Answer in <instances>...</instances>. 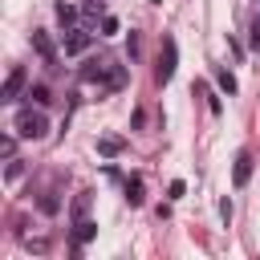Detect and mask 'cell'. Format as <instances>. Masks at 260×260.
<instances>
[{"instance_id": "cell-1", "label": "cell", "mask_w": 260, "mask_h": 260, "mask_svg": "<svg viewBox=\"0 0 260 260\" xmlns=\"http://www.w3.org/2000/svg\"><path fill=\"white\" fill-rule=\"evenodd\" d=\"M16 134H20V138H45V134H49V118H45L41 110L24 106V110H16Z\"/></svg>"}, {"instance_id": "cell-2", "label": "cell", "mask_w": 260, "mask_h": 260, "mask_svg": "<svg viewBox=\"0 0 260 260\" xmlns=\"http://www.w3.org/2000/svg\"><path fill=\"white\" fill-rule=\"evenodd\" d=\"M175 65H179V45H175V37H162V53H158V81L162 85L175 77Z\"/></svg>"}, {"instance_id": "cell-3", "label": "cell", "mask_w": 260, "mask_h": 260, "mask_svg": "<svg viewBox=\"0 0 260 260\" xmlns=\"http://www.w3.org/2000/svg\"><path fill=\"white\" fill-rule=\"evenodd\" d=\"M85 49H89V32H85V28H65V53L77 57V53H85Z\"/></svg>"}, {"instance_id": "cell-4", "label": "cell", "mask_w": 260, "mask_h": 260, "mask_svg": "<svg viewBox=\"0 0 260 260\" xmlns=\"http://www.w3.org/2000/svg\"><path fill=\"white\" fill-rule=\"evenodd\" d=\"M248 179H252V154L240 150V154H236V167H232V183H236V187H248Z\"/></svg>"}, {"instance_id": "cell-5", "label": "cell", "mask_w": 260, "mask_h": 260, "mask_svg": "<svg viewBox=\"0 0 260 260\" xmlns=\"http://www.w3.org/2000/svg\"><path fill=\"white\" fill-rule=\"evenodd\" d=\"M32 49L41 53V61H45V65H53V61H57V49H53L49 32H32Z\"/></svg>"}, {"instance_id": "cell-6", "label": "cell", "mask_w": 260, "mask_h": 260, "mask_svg": "<svg viewBox=\"0 0 260 260\" xmlns=\"http://www.w3.org/2000/svg\"><path fill=\"white\" fill-rule=\"evenodd\" d=\"M20 89H24V69L16 65V69H12L8 77H4V89H0V93H4V102H12V98H16Z\"/></svg>"}, {"instance_id": "cell-7", "label": "cell", "mask_w": 260, "mask_h": 260, "mask_svg": "<svg viewBox=\"0 0 260 260\" xmlns=\"http://www.w3.org/2000/svg\"><path fill=\"white\" fill-rule=\"evenodd\" d=\"M122 138L118 134H106V138H98V154H106V158H114V154H122Z\"/></svg>"}, {"instance_id": "cell-8", "label": "cell", "mask_w": 260, "mask_h": 260, "mask_svg": "<svg viewBox=\"0 0 260 260\" xmlns=\"http://www.w3.org/2000/svg\"><path fill=\"white\" fill-rule=\"evenodd\" d=\"M93 232H98V223H93V219H77V232H73L77 248H81V244H89V240H93Z\"/></svg>"}, {"instance_id": "cell-9", "label": "cell", "mask_w": 260, "mask_h": 260, "mask_svg": "<svg viewBox=\"0 0 260 260\" xmlns=\"http://www.w3.org/2000/svg\"><path fill=\"white\" fill-rule=\"evenodd\" d=\"M57 20H61V24H65V28H73V20H77V8H73V4H65V0H61V4H57Z\"/></svg>"}, {"instance_id": "cell-10", "label": "cell", "mask_w": 260, "mask_h": 260, "mask_svg": "<svg viewBox=\"0 0 260 260\" xmlns=\"http://www.w3.org/2000/svg\"><path fill=\"white\" fill-rule=\"evenodd\" d=\"M126 203H130V207L142 203V179H130V183H126Z\"/></svg>"}, {"instance_id": "cell-11", "label": "cell", "mask_w": 260, "mask_h": 260, "mask_svg": "<svg viewBox=\"0 0 260 260\" xmlns=\"http://www.w3.org/2000/svg\"><path fill=\"white\" fill-rule=\"evenodd\" d=\"M81 12H85L89 20H106V4H102V0H89V4L81 8Z\"/></svg>"}, {"instance_id": "cell-12", "label": "cell", "mask_w": 260, "mask_h": 260, "mask_svg": "<svg viewBox=\"0 0 260 260\" xmlns=\"http://www.w3.org/2000/svg\"><path fill=\"white\" fill-rule=\"evenodd\" d=\"M215 81H219V89H223V93H236V77H232L228 69H219V73H215Z\"/></svg>"}, {"instance_id": "cell-13", "label": "cell", "mask_w": 260, "mask_h": 260, "mask_svg": "<svg viewBox=\"0 0 260 260\" xmlns=\"http://www.w3.org/2000/svg\"><path fill=\"white\" fill-rule=\"evenodd\" d=\"M85 207H89V195H77V203H73V219H85Z\"/></svg>"}, {"instance_id": "cell-14", "label": "cell", "mask_w": 260, "mask_h": 260, "mask_svg": "<svg viewBox=\"0 0 260 260\" xmlns=\"http://www.w3.org/2000/svg\"><path fill=\"white\" fill-rule=\"evenodd\" d=\"M102 32H106V37H114V32H118V16H110V12H106V20H102Z\"/></svg>"}, {"instance_id": "cell-15", "label": "cell", "mask_w": 260, "mask_h": 260, "mask_svg": "<svg viewBox=\"0 0 260 260\" xmlns=\"http://www.w3.org/2000/svg\"><path fill=\"white\" fill-rule=\"evenodd\" d=\"M28 98H32L37 106H45V102H49V89H45V85H32V93H28Z\"/></svg>"}, {"instance_id": "cell-16", "label": "cell", "mask_w": 260, "mask_h": 260, "mask_svg": "<svg viewBox=\"0 0 260 260\" xmlns=\"http://www.w3.org/2000/svg\"><path fill=\"white\" fill-rule=\"evenodd\" d=\"M126 53H130V57H138V32H130V37H126Z\"/></svg>"}, {"instance_id": "cell-17", "label": "cell", "mask_w": 260, "mask_h": 260, "mask_svg": "<svg viewBox=\"0 0 260 260\" xmlns=\"http://www.w3.org/2000/svg\"><path fill=\"white\" fill-rule=\"evenodd\" d=\"M0 150H4V158H12V150H16V138H12V134H8V138H4V142H0Z\"/></svg>"}, {"instance_id": "cell-18", "label": "cell", "mask_w": 260, "mask_h": 260, "mask_svg": "<svg viewBox=\"0 0 260 260\" xmlns=\"http://www.w3.org/2000/svg\"><path fill=\"white\" fill-rule=\"evenodd\" d=\"M252 41L260 45V16H256V24H252Z\"/></svg>"}]
</instances>
